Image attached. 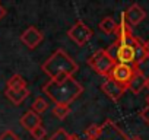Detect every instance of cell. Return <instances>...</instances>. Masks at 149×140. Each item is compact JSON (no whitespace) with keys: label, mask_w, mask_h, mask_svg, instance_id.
<instances>
[{"label":"cell","mask_w":149,"mask_h":140,"mask_svg":"<svg viewBox=\"0 0 149 140\" xmlns=\"http://www.w3.org/2000/svg\"><path fill=\"white\" fill-rule=\"evenodd\" d=\"M124 16H126V21H127V24L130 26H136V25H139L146 18V12L137 3H134L127 10H124Z\"/></svg>","instance_id":"obj_11"},{"label":"cell","mask_w":149,"mask_h":140,"mask_svg":"<svg viewBox=\"0 0 149 140\" xmlns=\"http://www.w3.org/2000/svg\"><path fill=\"white\" fill-rule=\"evenodd\" d=\"M146 105L149 107V96H148V99H146Z\"/></svg>","instance_id":"obj_30"},{"label":"cell","mask_w":149,"mask_h":140,"mask_svg":"<svg viewBox=\"0 0 149 140\" xmlns=\"http://www.w3.org/2000/svg\"><path fill=\"white\" fill-rule=\"evenodd\" d=\"M6 13H8V10H6V8H3L2 5H0V21H2L5 16H6Z\"/></svg>","instance_id":"obj_25"},{"label":"cell","mask_w":149,"mask_h":140,"mask_svg":"<svg viewBox=\"0 0 149 140\" xmlns=\"http://www.w3.org/2000/svg\"><path fill=\"white\" fill-rule=\"evenodd\" d=\"M53 114L56 118L58 120H64L69 114H70V107L69 105H54L53 108Z\"/></svg>","instance_id":"obj_19"},{"label":"cell","mask_w":149,"mask_h":140,"mask_svg":"<svg viewBox=\"0 0 149 140\" xmlns=\"http://www.w3.org/2000/svg\"><path fill=\"white\" fill-rule=\"evenodd\" d=\"M117 22L111 18V16H107L104 18L101 22H100V29L105 34H116V29H117Z\"/></svg>","instance_id":"obj_17"},{"label":"cell","mask_w":149,"mask_h":140,"mask_svg":"<svg viewBox=\"0 0 149 140\" xmlns=\"http://www.w3.org/2000/svg\"><path fill=\"white\" fill-rule=\"evenodd\" d=\"M47 108H48V104H47V101L44 99V98H35V101L32 102V105H31V110L34 111V112H37L38 115L40 114H42V112H45L47 111Z\"/></svg>","instance_id":"obj_18"},{"label":"cell","mask_w":149,"mask_h":140,"mask_svg":"<svg viewBox=\"0 0 149 140\" xmlns=\"http://www.w3.org/2000/svg\"><path fill=\"white\" fill-rule=\"evenodd\" d=\"M140 117H142V118H143V121L149 125V107H148V105L140 111Z\"/></svg>","instance_id":"obj_24"},{"label":"cell","mask_w":149,"mask_h":140,"mask_svg":"<svg viewBox=\"0 0 149 140\" xmlns=\"http://www.w3.org/2000/svg\"><path fill=\"white\" fill-rule=\"evenodd\" d=\"M133 40L134 37L127 41V42H113L105 51L107 54L116 61V63H120V64H129V66H133V67H137L136 66V54H134V47H133Z\"/></svg>","instance_id":"obj_3"},{"label":"cell","mask_w":149,"mask_h":140,"mask_svg":"<svg viewBox=\"0 0 149 140\" xmlns=\"http://www.w3.org/2000/svg\"><path fill=\"white\" fill-rule=\"evenodd\" d=\"M42 92L56 105H70L74 99H78L82 95L84 86L74 78H69L63 82L48 80L42 85Z\"/></svg>","instance_id":"obj_2"},{"label":"cell","mask_w":149,"mask_h":140,"mask_svg":"<svg viewBox=\"0 0 149 140\" xmlns=\"http://www.w3.org/2000/svg\"><path fill=\"white\" fill-rule=\"evenodd\" d=\"M67 139H69V133L64 128H58L48 140H67Z\"/></svg>","instance_id":"obj_22"},{"label":"cell","mask_w":149,"mask_h":140,"mask_svg":"<svg viewBox=\"0 0 149 140\" xmlns=\"http://www.w3.org/2000/svg\"><path fill=\"white\" fill-rule=\"evenodd\" d=\"M67 35H69L70 40H73L79 47H82V45H85V44L92 38V31H91L82 21H78L76 24H74V25L69 29Z\"/></svg>","instance_id":"obj_7"},{"label":"cell","mask_w":149,"mask_h":140,"mask_svg":"<svg viewBox=\"0 0 149 140\" xmlns=\"http://www.w3.org/2000/svg\"><path fill=\"white\" fill-rule=\"evenodd\" d=\"M101 91L108 96V98H111L113 101H118L123 95H124V92L127 91V88L126 86H123V85H120V83H117L114 79H111V78H105V80L102 82V85H101Z\"/></svg>","instance_id":"obj_8"},{"label":"cell","mask_w":149,"mask_h":140,"mask_svg":"<svg viewBox=\"0 0 149 140\" xmlns=\"http://www.w3.org/2000/svg\"><path fill=\"white\" fill-rule=\"evenodd\" d=\"M146 88L149 89V78H148V82H146Z\"/></svg>","instance_id":"obj_29"},{"label":"cell","mask_w":149,"mask_h":140,"mask_svg":"<svg viewBox=\"0 0 149 140\" xmlns=\"http://www.w3.org/2000/svg\"><path fill=\"white\" fill-rule=\"evenodd\" d=\"M5 95H6V98H8L13 105H21V104L29 96V91H28V88L19 89V91L6 89V91H5Z\"/></svg>","instance_id":"obj_14"},{"label":"cell","mask_w":149,"mask_h":140,"mask_svg":"<svg viewBox=\"0 0 149 140\" xmlns=\"http://www.w3.org/2000/svg\"><path fill=\"white\" fill-rule=\"evenodd\" d=\"M100 131H101V124H92V125H89V127L85 130V137H84V140H94L95 137H98Z\"/></svg>","instance_id":"obj_20"},{"label":"cell","mask_w":149,"mask_h":140,"mask_svg":"<svg viewBox=\"0 0 149 140\" xmlns=\"http://www.w3.org/2000/svg\"><path fill=\"white\" fill-rule=\"evenodd\" d=\"M19 123H21V125H22L24 128H26V130L31 133L34 128H37L38 125H41V117H40L37 112H34L32 110H29V111H26L25 114L21 115Z\"/></svg>","instance_id":"obj_13"},{"label":"cell","mask_w":149,"mask_h":140,"mask_svg":"<svg viewBox=\"0 0 149 140\" xmlns=\"http://www.w3.org/2000/svg\"><path fill=\"white\" fill-rule=\"evenodd\" d=\"M139 69V67H133V66H129V64H120V63H116V66L113 67L111 70V73L108 75V78L114 79L117 83L123 85L127 88L133 73H134V70Z\"/></svg>","instance_id":"obj_6"},{"label":"cell","mask_w":149,"mask_h":140,"mask_svg":"<svg viewBox=\"0 0 149 140\" xmlns=\"http://www.w3.org/2000/svg\"><path fill=\"white\" fill-rule=\"evenodd\" d=\"M25 88H26V80L21 75H13L6 83V89H12V91H19Z\"/></svg>","instance_id":"obj_16"},{"label":"cell","mask_w":149,"mask_h":140,"mask_svg":"<svg viewBox=\"0 0 149 140\" xmlns=\"http://www.w3.org/2000/svg\"><path fill=\"white\" fill-rule=\"evenodd\" d=\"M145 50H146V57L149 58V40L145 42Z\"/></svg>","instance_id":"obj_27"},{"label":"cell","mask_w":149,"mask_h":140,"mask_svg":"<svg viewBox=\"0 0 149 140\" xmlns=\"http://www.w3.org/2000/svg\"><path fill=\"white\" fill-rule=\"evenodd\" d=\"M146 82H148V78L143 75V72L140 69H136L130 82H129V85H127V91H130L134 95H139L146 88Z\"/></svg>","instance_id":"obj_10"},{"label":"cell","mask_w":149,"mask_h":140,"mask_svg":"<svg viewBox=\"0 0 149 140\" xmlns=\"http://www.w3.org/2000/svg\"><path fill=\"white\" fill-rule=\"evenodd\" d=\"M45 134H47V131H45V128L42 127V124L38 125L37 128H34V130L31 131V136H32L35 140H44Z\"/></svg>","instance_id":"obj_21"},{"label":"cell","mask_w":149,"mask_h":140,"mask_svg":"<svg viewBox=\"0 0 149 140\" xmlns=\"http://www.w3.org/2000/svg\"><path fill=\"white\" fill-rule=\"evenodd\" d=\"M0 140H21V137L15 131L6 130V131H3L2 134H0Z\"/></svg>","instance_id":"obj_23"},{"label":"cell","mask_w":149,"mask_h":140,"mask_svg":"<svg viewBox=\"0 0 149 140\" xmlns=\"http://www.w3.org/2000/svg\"><path fill=\"white\" fill-rule=\"evenodd\" d=\"M67 140H84L82 137H79L78 134H69V139Z\"/></svg>","instance_id":"obj_26"},{"label":"cell","mask_w":149,"mask_h":140,"mask_svg":"<svg viewBox=\"0 0 149 140\" xmlns=\"http://www.w3.org/2000/svg\"><path fill=\"white\" fill-rule=\"evenodd\" d=\"M42 40H44L42 32H41L38 28H35V26H28V28L22 32V35H21V41H22L29 50L37 48V47L42 42Z\"/></svg>","instance_id":"obj_9"},{"label":"cell","mask_w":149,"mask_h":140,"mask_svg":"<svg viewBox=\"0 0 149 140\" xmlns=\"http://www.w3.org/2000/svg\"><path fill=\"white\" fill-rule=\"evenodd\" d=\"M94 140H130V137L113 120L108 118L101 124V131Z\"/></svg>","instance_id":"obj_5"},{"label":"cell","mask_w":149,"mask_h":140,"mask_svg":"<svg viewBox=\"0 0 149 140\" xmlns=\"http://www.w3.org/2000/svg\"><path fill=\"white\" fill-rule=\"evenodd\" d=\"M88 64L91 66V69L94 70V72H97L100 76L108 78V75L111 73V70H113V67L116 66V61L107 54L105 50H98V51H95L88 58Z\"/></svg>","instance_id":"obj_4"},{"label":"cell","mask_w":149,"mask_h":140,"mask_svg":"<svg viewBox=\"0 0 149 140\" xmlns=\"http://www.w3.org/2000/svg\"><path fill=\"white\" fill-rule=\"evenodd\" d=\"M41 69L45 75L50 76V80L63 82L69 78H73V73H76L78 70V63L64 50L58 48L41 64Z\"/></svg>","instance_id":"obj_1"},{"label":"cell","mask_w":149,"mask_h":140,"mask_svg":"<svg viewBox=\"0 0 149 140\" xmlns=\"http://www.w3.org/2000/svg\"><path fill=\"white\" fill-rule=\"evenodd\" d=\"M133 37L134 35L132 32V26L127 24L126 16H124V12H123L121 13V19H120V22L117 25V29H116V38H117L116 41H118V42H127Z\"/></svg>","instance_id":"obj_12"},{"label":"cell","mask_w":149,"mask_h":140,"mask_svg":"<svg viewBox=\"0 0 149 140\" xmlns=\"http://www.w3.org/2000/svg\"><path fill=\"white\" fill-rule=\"evenodd\" d=\"M130 140H142V139H140V137H137V136H136V137H132V139H130Z\"/></svg>","instance_id":"obj_28"},{"label":"cell","mask_w":149,"mask_h":140,"mask_svg":"<svg viewBox=\"0 0 149 140\" xmlns=\"http://www.w3.org/2000/svg\"><path fill=\"white\" fill-rule=\"evenodd\" d=\"M133 47H134V54H136V66L139 67L140 63H143L148 58L146 57V50H145V42L142 40H139L137 37H134Z\"/></svg>","instance_id":"obj_15"}]
</instances>
